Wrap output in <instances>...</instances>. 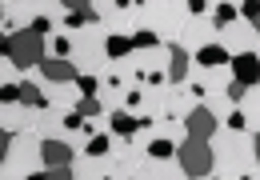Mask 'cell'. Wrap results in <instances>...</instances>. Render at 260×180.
<instances>
[{
	"mask_svg": "<svg viewBox=\"0 0 260 180\" xmlns=\"http://www.w3.org/2000/svg\"><path fill=\"white\" fill-rule=\"evenodd\" d=\"M212 172L224 180H244L256 168V148H252V132L240 128H220L212 140Z\"/></svg>",
	"mask_w": 260,
	"mask_h": 180,
	"instance_id": "1",
	"label": "cell"
},
{
	"mask_svg": "<svg viewBox=\"0 0 260 180\" xmlns=\"http://www.w3.org/2000/svg\"><path fill=\"white\" fill-rule=\"evenodd\" d=\"M144 12H148V32H152L160 44H168V48L180 44V32H184V24L192 20V12H188L184 0H164V4L148 0Z\"/></svg>",
	"mask_w": 260,
	"mask_h": 180,
	"instance_id": "2",
	"label": "cell"
},
{
	"mask_svg": "<svg viewBox=\"0 0 260 180\" xmlns=\"http://www.w3.org/2000/svg\"><path fill=\"white\" fill-rule=\"evenodd\" d=\"M0 52L12 60V64H20L24 72H32V68H40L48 60V36H40L36 28H24V32H16V36H4L0 40Z\"/></svg>",
	"mask_w": 260,
	"mask_h": 180,
	"instance_id": "3",
	"label": "cell"
},
{
	"mask_svg": "<svg viewBox=\"0 0 260 180\" xmlns=\"http://www.w3.org/2000/svg\"><path fill=\"white\" fill-rule=\"evenodd\" d=\"M176 160H180V168H184L192 180H208L212 176V144L200 140V136H188V140L176 148Z\"/></svg>",
	"mask_w": 260,
	"mask_h": 180,
	"instance_id": "4",
	"label": "cell"
},
{
	"mask_svg": "<svg viewBox=\"0 0 260 180\" xmlns=\"http://www.w3.org/2000/svg\"><path fill=\"white\" fill-rule=\"evenodd\" d=\"M220 48H224L228 56H256L260 36H256V28L240 16V20H232L228 28H220Z\"/></svg>",
	"mask_w": 260,
	"mask_h": 180,
	"instance_id": "5",
	"label": "cell"
},
{
	"mask_svg": "<svg viewBox=\"0 0 260 180\" xmlns=\"http://www.w3.org/2000/svg\"><path fill=\"white\" fill-rule=\"evenodd\" d=\"M220 40V28H216V20L212 16H192L188 24H184V32H180V48L184 52H204L208 44H216Z\"/></svg>",
	"mask_w": 260,
	"mask_h": 180,
	"instance_id": "6",
	"label": "cell"
},
{
	"mask_svg": "<svg viewBox=\"0 0 260 180\" xmlns=\"http://www.w3.org/2000/svg\"><path fill=\"white\" fill-rule=\"evenodd\" d=\"M4 160H16L20 168L36 172V168H44V140L36 132H20V136H12V148Z\"/></svg>",
	"mask_w": 260,
	"mask_h": 180,
	"instance_id": "7",
	"label": "cell"
},
{
	"mask_svg": "<svg viewBox=\"0 0 260 180\" xmlns=\"http://www.w3.org/2000/svg\"><path fill=\"white\" fill-rule=\"evenodd\" d=\"M0 24H4L8 36L32 28L36 24V4H28V0H4V4H0Z\"/></svg>",
	"mask_w": 260,
	"mask_h": 180,
	"instance_id": "8",
	"label": "cell"
},
{
	"mask_svg": "<svg viewBox=\"0 0 260 180\" xmlns=\"http://www.w3.org/2000/svg\"><path fill=\"white\" fill-rule=\"evenodd\" d=\"M72 64H76L80 76H96V80H108V72H112L108 48H76V52H72Z\"/></svg>",
	"mask_w": 260,
	"mask_h": 180,
	"instance_id": "9",
	"label": "cell"
},
{
	"mask_svg": "<svg viewBox=\"0 0 260 180\" xmlns=\"http://www.w3.org/2000/svg\"><path fill=\"white\" fill-rule=\"evenodd\" d=\"M36 112L40 108H28V104H4L0 108V128L4 132H12V136H20V132H32V124H36Z\"/></svg>",
	"mask_w": 260,
	"mask_h": 180,
	"instance_id": "10",
	"label": "cell"
},
{
	"mask_svg": "<svg viewBox=\"0 0 260 180\" xmlns=\"http://www.w3.org/2000/svg\"><path fill=\"white\" fill-rule=\"evenodd\" d=\"M40 88H44L48 108H60V112H72V108L84 100V92H80V84H76V80H68V84H52V80H44Z\"/></svg>",
	"mask_w": 260,
	"mask_h": 180,
	"instance_id": "11",
	"label": "cell"
},
{
	"mask_svg": "<svg viewBox=\"0 0 260 180\" xmlns=\"http://www.w3.org/2000/svg\"><path fill=\"white\" fill-rule=\"evenodd\" d=\"M64 116H68V112H60V108H40L32 132L40 136V140H64V132H68V120Z\"/></svg>",
	"mask_w": 260,
	"mask_h": 180,
	"instance_id": "12",
	"label": "cell"
},
{
	"mask_svg": "<svg viewBox=\"0 0 260 180\" xmlns=\"http://www.w3.org/2000/svg\"><path fill=\"white\" fill-rule=\"evenodd\" d=\"M200 92H192L188 84H172V92H168V116H176V120H188L200 108Z\"/></svg>",
	"mask_w": 260,
	"mask_h": 180,
	"instance_id": "13",
	"label": "cell"
},
{
	"mask_svg": "<svg viewBox=\"0 0 260 180\" xmlns=\"http://www.w3.org/2000/svg\"><path fill=\"white\" fill-rule=\"evenodd\" d=\"M232 80L244 88H260V56H232Z\"/></svg>",
	"mask_w": 260,
	"mask_h": 180,
	"instance_id": "14",
	"label": "cell"
},
{
	"mask_svg": "<svg viewBox=\"0 0 260 180\" xmlns=\"http://www.w3.org/2000/svg\"><path fill=\"white\" fill-rule=\"evenodd\" d=\"M40 76L44 80H52V84H68V80H80V72H76V64L72 60H60V56H48L40 64Z\"/></svg>",
	"mask_w": 260,
	"mask_h": 180,
	"instance_id": "15",
	"label": "cell"
},
{
	"mask_svg": "<svg viewBox=\"0 0 260 180\" xmlns=\"http://www.w3.org/2000/svg\"><path fill=\"white\" fill-rule=\"evenodd\" d=\"M152 136H156V140H168V144H176V148H180V144L188 140V124H184V120H176V116H160L156 124H152Z\"/></svg>",
	"mask_w": 260,
	"mask_h": 180,
	"instance_id": "16",
	"label": "cell"
},
{
	"mask_svg": "<svg viewBox=\"0 0 260 180\" xmlns=\"http://www.w3.org/2000/svg\"><path fill=\"white\" fill-rule=\"evenodd\" d=\"M200 104H204V108L212 112V120H216L220 128H228V124H232V116L240 112V108H236V100H232L228 92H220V96H204Z\"/></svg>",
	"mask_w": 260,
	"mask_h": 180,
	"instance_id": "17",
	"label": "cell"
},
{
	"mask_svg": "<svg viewBox=\"0 0 260 180\" xmlns=\"http://www.w3.org/2000/svg\"><path fill=\"white\" fill-rule=\"evenodd\" d=\"M184 124H188V136H200V140H212V136L220 132V124L212 120V112H208L204 104H200V108H196V112L184 120Z\"/></svg>",
	"mask_w": 260,
	"mask_h": 180,
	"instance_id": "18",
	"label": "cell"
},
{
	"mask_svg": "<svg viewBox=\"0 0 260 180\" xmlns=\"http://www.w3.org/2000/svg\"><path fill=\"white\" fill-rule=\"evenodd\" d=\"M96 100L104 104V112H120V108H128V88H120V84L104 80L100 92H96Z\"/></svg>",
	"mask_w": 260,
	"mask_h": 180,
	"instance_id": "19",
	"label": "cell"
},
{
	"mask_svg": "<svg viewBox=\"0 0 260 180\" xmlns=\"http://www.w3.org/2000/svg\"><path fill=\"white\" fill-rule=\"evenodd\" d=\"M72 176H76V180H104V164H100V156L76 152V160H72Z\"/></svg>",
	"mask_w": 260,
	"mask_h": 180,
	"instance_id": "20",
	"label": "cell"
},
{
	"mask_svg": "<svg viewBox=\"0 0 260 180\" xmlns=\"http://www.w3.org/2000/svg\"><path fill=\"white\" fill-rule=\"evenodd\" d=\"M72 160H76V152L64 140H44V168H64Z\"/></svg>",
	"mask_w": 260,
	"mask_h": 180,
	"instance_id": "21",
	"label": "cell"
},
{
	"mask_svg": "<svg viewBox=\"0 0 260 180\" xmlns=\"http://www.w3.org/2000/svg\"><path fill=\"white\" fill-rule=\"evenodd\" d=\"M72 40H76V48H108V32L100 24H88V28L72 32Z\"/></svg>",
	"mask_w": 260,
	"mask_h": 180,
	"instance_id": "22",
	"label": "cell"
},
{
	"mask_svg": "<svg viewBox=\"0 0 260 180\" xmlns=\"http://www.w3.org/2000/svg\"><path fill=\"white\" fill-rule=\"evenodd\" d=\"M188 64H192V52H184L180 44H172V68H168V80H172V84H184V80H188Z\"/></svg>",
	"mask_w": 260,
	"mask_h": 180,
	"instance_id": "23",
	"label": "cell"
},
{
	"mask_svg": "<svg viewBox=\"0 0 260 180\" xmlns=\"http://www.w3.org/2000/svg\"><path fill=\"white\" fill-rule=\"evenodd\" d=\"M24 80H28V72H24L20 64H12L8 56L0 60V84H4V88H20Z\"/></svg>",
	"mask_w": 260,
	"mask_h": 180,
	"instance_id": "24",
	"label": "cell"
},
{
	"mask_svg": "<svg viewBox=\"0 0 260 180\" xmlns=\"http://www.w3.org/2000/svg\"><path fill=\"white\" fill-rule=\"evenodd\" d=\"M136 132H140V120L132 116L128 108L112 112V136H136Z\"/></svg>",
	"mask_w": 260,
	"mask_h": 180,
	"instance_id": "25",
	"label": "cell"
},
{
	"mask_svg": "<svg viewBox=\"0 0 260 180\" xmlns=\"http://www.w3.org/2000/svg\"><path fill=\"white\" fill-rule=\"evenodd\" d=\"M196 60H200L204 68H220V64H232V56H228L224 48H220V40H216V44H208L204 52H196Z\"/></svg>",
	"mask_w": 260,
	"mask_h": 180,
	"instance_id": "26",
	"label": "cell"
},
{
	"mask_svg": "<svg viewBox=\"0 0 260 180\" xmlns=\"http://www.w3.org/2000/svg\"><path fill=\"white\" fill-rule=\"evenodd\" d=\"M212 20H216V28H228L232 20H240V8L236 4H212Z\"/></svg>",
	"mask_w": 260,
	"mask_h": 180,
	"instance_id": "27",
	"label": "cell"
},
{
	"mask_svg": "<svg viewBox=\"0 0 260 180\" xmlns=\"http://www.w3.org/2000/svg\"><path fill=\"white\" fill-rule=\"evenodd\" d=\"M136 48H132V40H124V36H108V56L120 60V56H132Z\"/></svg>",
	"mask_w": 260,
	"mask_h": 180,
	"instance_id": "28",
	"label": "cell"
},
{
	"mask_svg": "<svg viewBox=\"0 0 260 180\" xmlns=\"http://www.w3.org/2000/svg\"><path fill=\"white\" fill-rule=\"evenodd\" d=\"M32 172L28 168H20L16 160H0V180H28Z\"/></svg>",
	"mask_w": 260,
	"mask_h": 180,
	"instance_id": "29",
	"label": "cell"
},
{
	"mask_svg": "<svg viewBox=\"0 0 260 180\" xmlns=\"http://www.w3.org/2000/svg\"><path fill=\"white\" fill-rule=\"evenodd\" d=\"M76 112H80L84 120H92V116H104V104H100L96 96H84V100L76 104Z\"/></svg>",
	"mask_w": 260,
	"mask_h": 180,
	"instance_id": "30",
	"label": "cell"
},
{
	"mask_svg": "<svg viewBox=\"0 0 260 180\" xmlns=\"http://www.w3.org/2000/svg\"><path fill=\"white\" fill-rule=\"evenodd\" d=\"M148 156H156V160H172V156H176V144H168V140H156V136H152Z\"/></svg>",
	"mask_w": 260,
	"mask_h": 180,
	"instance_id": "31",
	"label": "cell"
},
{
	"mask_svg": "<svg viewBox=\"0 0 260 180\" xmlns=\"http://www.w3.org/2000/svg\"><path fill=\"white\" fill-rule=\"evenodd\" d=\"M240 16L256 28V36H260V0H248V4H240Z\"/></svg>",
	"mask_w": 260,
	"mask_h": 180,
	"instance_id": "32",
	"label": "cell"
},
{
	"mask_svg": "<svg viewBox=\"0 0 260 180\" xmlns=\"http://www.w3.org/2000/svg\"><path fill=\"white\" fill-rule=\"evenodd\" d=\"M84 152H88V156H108V152H112V136H92Z\"/></svg>",
	"mask_w": 260,
	"mask_h": 180,
	"instance_id": "33",
	"label": "cell"
},
{
	"mask_svg": "<svg viewBox=\"0 0 260 180\" xmlns=\"http://www.w3.org/2000/svg\"><path fill=\"white\" fill-rule=\"evenodd\" d=\"M76 84H80V92H84V96H96V92H100V84H104V80H96V76H80Z\"/></svg>",
	"mask_w": 260,
	"mask_h": 180,
	"instance_id": "34",
	"label": "cell"
},
{
	"mask_svg": "<svg viewBox=\"0 0 260 180\" xmlns=\"http://www.w3.org/2000/svg\"><path fill=\"white\" fill-rule=\"evenodd\" d=\"M244 180H260V164H256V168H252V172H248Z\"/></svg>",
	"mask_w": 260,
	"mask_h": 180,
	"instance_id": "35",
	"label": "cell"
},
{
	"mask_svg": "<svg viewBox=\"0 0 260 180\" xmlns=\"http://www.w3.org/2000/svg\"><path fill=\"white\" fill-rule=\"evenodd\" d=\"M216 180H224V176H216Z\"/></svg>",
	"mask_w": 260,
	"mask_h": 180,
	"instance_id": "36",
	"label": "cell"
}]
</instances>
